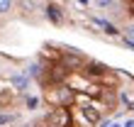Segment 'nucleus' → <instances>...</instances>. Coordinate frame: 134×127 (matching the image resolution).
I'll list each match as a JSON object with an SVG mask.
<instances>
[{
  "mask_svg": "<svg viewBox=\"0 0 134 127\" xmlns=\"http://www.w3.org/2000/svg\"><path fill=\"white\" fill-rule=\"evenodd\" d=\"M10 83H12L15 91H27V88H29V76H25V73H15V76L10 78Z\"/></svg>",
  "mask_w": 134,
  "mask_h": 127,
  "instance_id": "nucleus-1",
  "label": "nucleus"
},
{
  "mask_svg": "<svg viewBox=\"0 0 134 127\" xmlns=\"http://www.w3.org/2000/svg\"><path fill=\"white\" fill-rule=\"evenodd\" d=\"M46 15L51 17V22H61V12H59L56 5H49V7H46Z\"/></svg>",
  "mask_w": 134,
  "mask_h": 127,
  "instance_id": "nucleus-2",
  "label": "nucleus"
},
{
  "mask_svg": "<svg viewBox=\"0 0 134 127\" xmlns=\"http://www.w3.org/2000/svg\"><path fill=\"white\" fill-rule=\"evenodd\" d=\"M98 25H100L102 29H105V32H107V34H117V29H115L112 25H110V22H105V20H98Z\"/></svg>",
  "mask_w": 134,
  "mask_h": 127,
  "instance_id": "nucleus-3",
  "label": "nucleus"
},
{
  "mask_svg": "<svg viewBox=\"0 0 134 127\" xmlns=\"http://www.w3.org/2000/svg\"><path fill=\"white\" fill-rule=\"evenodd\" d=\"M10 7H12V0H0V15L10 12Z\"/></svg>",
  "mask_w": 134,
  "mask_h": 127,
  "instance_id": "nucleus-4",
  "label": "nucleus"
},
{
  "mask_svg": "<svg viewBox=\"0 0 134 127\" xmlns=\"http://www.w3.org/2000/svg\"><path fill=\"white\" fill-rule=\"evenodd\" d=\"M124 39H129V42L134 44V25H127V27H124Z\"/></svg>",
  "mask_w": 134,
  "mask_h": 127,
  "instance_id": "nucleus-5",
  "label": "nucleus"
},
{
  "mask_svg": "<svg viewBox=\"0 0 134 127\" xmlns=\"http://www.w3.org/2000/svg\"><path fill=\"white\" fill-rule=\"evenodd\" d=\"M83 113H85V117H88L90 122H95V120H98V113H95V110H90V108H85Z\"/></svg>",
  "mask_w": 134,
  "mask_h": 127,
  "instance_id": "nucleus-6",
  "label": "nucleus"
},
{
  "mask_svg": "<svg viewBox=\"0 0 134 127\" xmlns=\"http://www.w3.org/2000/svg\"><path fill=\"white\" fill-rule=\"evenodd\" d=\"M112 3H115V0H95V5H98V7H110Z\"/></svg>",
  "mask_w": 134,
  "mask_h": 127,
  "instance_id": "nucleus-7",
  "label": "nucleus"
},
{
  "mask_svg": "<svg viewBox=\"0 0 134 127\" xmlns=\"http://www.w3.org/2000/svg\"><path fill=\"white\" fill-rule=\"evenodd\" d=\"M37 105H39V100H37V98H27V108H29V110H34Z\"/></svg>",
  "mask_w": 134,
  "mask_h": 127,
  "instance_id": "nucleus-8",
  "label": "nucleus"
},
{
  "mask_svg": "<svg viewBox=\"0 0 134 127\" xmlns=\"http://www.w3.org/2000/svg\"><path fill=\"white\" fill-rule=\"evenodd\" d=\"M39 73V66H37V64H32V66H29V76H37Z\"/></svg>",
  "mask_w": 134,
  "mask_h": 127,
  "instance_id": "nucleus-9",
  "label": "nucleus"
},
{
  "mask_svg": "<svg viewBox=\"0 0 134 127\" xmlns=\"http://www.w3.org/2000/svg\"><path fill=\"white\" fill-rule=\"evenodd\" d=\"M5 122H10V115H0V125H5Z\"/></svg>",
  "mask_w": 134,
  "mask_h": 127,
  "instance_id": "nucleus-10",
  "label": "nucleus"
},
{
  "mask_svg": "<svg viewBox=\"0 0 134 127\" xmlns=\"http://www.w3.org/2000/svg\"><path fill=\"white\" fill-rule=\"evenodd\" d=\"M122 127H134V120H127V122H124Z\"/></svg>",
  "mask_w": 134,
  "mask_h": 127,
  "instance_id": "nucleus-11",
  "label": "nucleus"
},
{
  "mask_svg": "<svg viewBox=\"0 0 134 127\" xmlns=\"http://www.w3.org/2000/svg\"><path fill=\"white\" fill-rule=\"evenodd\" d=\"M25 127H34V125H25Z\"/></svg>",
  "mask_w": 134,
  "mask_h": 127,
  "instance_id": "nucleus-12",
  "label": "nucleus"
}]
</instances>
